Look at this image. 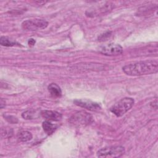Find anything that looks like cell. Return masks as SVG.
<instances>
[{
	"label": "cell",
	"instance_id": "ba28073f",
	"mask_svg": "<svg viewBox=\"0 0 158 158\" xmlns=\"http://www.w3.org/2000/svg\"><path fill=\"white\" fill-rule=\"evenodd\" d=\"M41 115L46 120L49 121H59L62 118V114L57 111L54 110H41Z\"/></svg>",
	"mask_w": 158,
	"mask_h": 158
},
{
	"label": "cell",
	"instance_id": "8fae6325",
	"mask_svg": "<svg viewBox=\"0 0 158 158\" xmlns=\"http://www.w3.org/2000/svg\"><path fill=\"white\" fill-rule=\"evenodd\" d=\"M42 127L44 132L48 135H52L55 131V130L57 127L56 125L52 123L49 120H47L43 122Z\"/></svg>",
	"mask_w": 158,
	"mask_h": 158
},
{
	"label": "cell",
	"instance_id": "52a82bcc",
	"mask_svg": "<svg viewBox=\"0 0 158 158\" xmlns=\"http://www.w3.org/2000/svg\"><path fill=\"white\" fill-rule=\"evenodd\" d=\"M73 103L79 107L86 109L91 111H98L101 109L100 105L98 103L91 100L75 99L73 101Z\"/></svg>",
	"mask_w": 158,
	"mask_h": 158
},
{
	"label": "cell",
	"instance_id": "7a4b0ae2",
	"mask_svg": "<svg viewBox=\"0 0 158 158\" xmlns=\"http://www.w3.org/2000/svg\"><path fill=\"white\" fill-rule=\"evenodd\" d=\"M134 99L131 98H124L114 104L110 110L117 117H121L128 111L134 104Z\"/></svg>",
	"mask_w": 158,
	"mask_h": 158
},
{
	"label": "cell",
	"instance_id": "7c38bea8",
	"mask_svg": "<svg viewBox=\"0 0 158 158\" xmlns=\"http://www.w3.org/2000/svg\"><path fill=\"white\" fill-rule=\"evenodd\" d=\"M17 138L22 142H27L32 139V135L28 131H21L17 134Z\"/></svg>",
	"mask_w": 158,
	"mask_h": 158
},
{
	"label": "cell",
	"instance_id": "9c48e42d",
	"mask_svg": "<svg viewBox=\"0 0 158 158\" xmlns=\"http://www.w3.org/2000/svg\"><path fill=\"white\" fill-rule=\"evenodd\" d=\"M41 115V111L38 110L34 109H29L25 112H23L22 114V117L24 119L27 120H31L38 118Z\"/></svg>",
	"mask_w": 158,
	"mask_h": 158
},
{
	"label": "cell",
	"instance_id": "6da1fadb",
	"mask_svg": "<svg viewBox=\"0 0 158 158\" xmlns=\"http://www.w3.org/2000/svg\"><path fill=\"white\" fill-rule=\"evenodd\" d=\"M123 71L130 76H140L155 73L158 71V62L155 60L139 61L125 65Z\"/></svg>",
	"mask_w": 158,
	"mask_h": 158
},
{
	"label": "cell",
	"instance_id": "3957f363",
	"mask_svg": "<svg viewBox=\"0 0 158 158\" xmlns=\"http://www.w3.org/2000/svg\"><path fill=\"white\" fill-rule=\"evenodd\" d=\"M91 115L85 111H79L73 114L69 118V122L75 127L85 126L93 122Z\"/></svg>",
	"mask_w": 158,
	"mask_h": 158
},
{
	"label": "cell",
	"instance_id": "9a60e30c",
	"mask_svg": "<svg viewBox=\"0 0 158 158\" xmlns=\"http://www.w3.org/2000/svg\"><path fill=\"white\" fill-rule=\"evenodd\" d=\"M110 31H107L106 33H104V34L102 35L99 37V39H100V40H105V37H106V36L109 37V36L110 35Z\"/></svg>",
	"mask_w": 158,
	"mask_h": 158
},
{
	"label": "cell",
	"instance_id": "e0dca14e",
	"mask_svg": "<svg viewBox=\"0 0 158 158\" xmlns=\"http://www.w3.org/2000/svg\"><path fill=\"white\" fill-rule=\"evenodd\" d=\"M6 105V102L4 100H3L2 98L1 99V101H0V106H1V108L2 109L4 107H5Z\"/></svg>",
	"mask_w": 158,
	"mask_h": 158
},
{
	"label": "cell",
	"instance_id": "2e32d148",
	"mask_svg": "<svg viewBox=\"0 0 158 158\" xmlns=\"http://www.w3.org/2000/svg\"><path fill=\"white\" fill-rule=\"evenodd\" d=\"M28 44L29 46H33L35 44V40L34 39H33V38H30L28 41Z\"/></svg>",
	"mask_w": 158,
	"mask_h": 158
},
{
	"label": "cell",
	"instance_id": "277c9868",
	"mask_svg": "<svg viewBox=\"0 0 158 158\" xmlns=\"http://www.w3.org/2000/svg\"><path fill=\"white\" fill-rule=\"evenodd\" d=\"M125 153V148L122 146H110L102 148L97 152L99 157H119Z\"/></svg>",
	"mask_w": 158,
	"mask_h": 158
},
{
	"label": "cell",
	"instance_id": "30bf717a",
	"mask_svg": "<svg viewBox=\"0 0 158 158\" xmlns=\"http://www.w3.org/2000/svg\"><path fill=\"white\" fill-rule=\"evenodd\" d=\"M51 95L54 98H59L62 95V91L59 86L56 83H51L48 87Z\"/></svg>",
	"mask_w": 158,
	"mask_h": 158
},
{
	"label": "cell",
	"instance_id": "8992f818",
	"mask_svg": "<svg viewBox=\"0 0 158 158\" xmlns=\"http://www.w3.org/2000/svg\"><path fill=\"white\" fill-rule=\"evenodd\" d=\"M48 25V22L45 20L32 19L23 21L22 23V27L24 30L34 31L46 28Z\"/></svg>",
	"mask_w": 158,
	"mask_h": 158
},
{
	"label": "cell",
	"instance_id": "5b68a950",
	"mask_svg": "<svg viewBox=\"0 0 158 158\" xmlns=\"http://www.w3.org/2000/svg\"><path fill=\"white\" fill-rule=\"evenodd\" d=\"M98 51L106 56H118L123 52V48L118 44L110 43L99 46Z\"/></svg>",
	"mask_w": 158,
	"mask_h": 158
},
{
	"label": "cell",
	"instance_id": "4fadbf2b",
	"mask_svg": "<svg viewBox=\"0 0 158 158\" xmlns=\"http://www.w3.org/2000/svg\"><path fill=\"white\" fill-rule=\"evenodd\" d=\"M0 44L4 46H13L16 44H19L16 41L6 36H1L0 39Z\"/></svg>",
	"mask_w": 158,
	"mask_h": 158
},
{
	"label": "cell",
	"instance_id": "5bb4252c",
	"mask_svg": "<svg viewBox=\"0 0 158 158\" xmlns=\"http://www.w3.org/2000/svg\"><path fill=\"white\" fill-rule=\"evenodd\" d=\"M1 135L2 136H4V138L6 137H10L11 135H12V130L9 129V130H7V129H2L1 131Z\"/></svg>",
	"mask_w": 158,
	"mask_h": 158
}]
</instances>
